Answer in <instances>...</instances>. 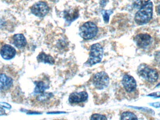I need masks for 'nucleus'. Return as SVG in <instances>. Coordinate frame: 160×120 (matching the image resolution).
Wrapping results in <instances>:
<instances>
[{"mask_svg":"<svg viewBox=\"0 0 160 120\" xmlns=\"http://www.w3.org/2000/svg\"><path fill=\"white\" fill-rule=\"evenodd\" d=\"M138 74L146 86H155L160 80V71L157 68L147 64H141L138 68Z\"/></svg>","mask_w":160,"mask_h":120,"instance_id":"f257e3e1","label":"nucleus"},{"mask_svg":"<svg viewBox=\"0 0 160 120\" xmlns=\"http://www.w3.org/2000/svg\"><path fill=\"white\" fill-rule=\"evenodd\" d=\"M121 84L123 89L128 98L136 99L139 97V90L134 77L129 75H125L122 78Z\"/></svg>","mask_w":160,"mask_h":120,"instance_id":"f03ea898","label":"nucleus"},{"mask_svg":"<svg viewBox=\"0 0 160 120\" xmlns=\"http://www.w3.org/2000/svg\"><path fill=\"white\" fill-rule=\"evenodd\" d=\"M153 14V4L152 2L140 8L134 17V21L138 25H144L148 23L152 19Z\"/></svg>","mask_w":160,"mask_h":120,"instance_id":"7ed1b4c3","label":"nucleus"},{"mask_svg":"<svg viewBox=\"0 0 160 120\" xmlns=\"http://www.w3.org/2000/svg\"><path fill=\"white\" fill-rule=\"evenodd\" d=\"M98 29L94 23L88 21L80 26L79 35L85 40H89L95 38L98 34Z\"/></svg>","mask_w":160,"mask_h":120,"instance_id":"20e7f679","label":"nucleus"},{"mask_svg":"<svg viewBox=\"0 0 160 120\" xmlns=\"http://www.w3.org/2000/svg\"><path fill=\"white\" fill-rule=\"evenodd\" d=\"M103 50L102 46L99 44H93L90 48L89 58L85 64L87 66H91L101 61L103 57Z\"/></svg>","mask_w":160,"mask_h":120,"instance_id":"39448f33","label":"nucleus"},{"mask_svg":"<svg viewBox=\"0 0 160 120\" xmlns=\"http://www.w3.org/2000/svg\"><path fill=\"white\" fill-rule=\"evenodd\" d=\"M134 41L139 48L143 50H148L152 46L153 39L150 34L140 33L134 38Z\"/></svg>","mask_w":160,"mask_h":120,"instance_id":"423d86ee","label":"nucleus"},{"mask_svg":"<svg viewBox=\"0 0 160 120\" xmlns=\"http://www.w3.org/2000/svg\"><path fill=\"white\" fill-rule=\"evenodd\" d=\"M110 83V78L104 71L97 73L92 78V83L94 86L98 90H102L108 86Z\"/></svg>","mask_w":160,"mask_h":120,"instance_id":"0eeeda50","label":"nucleus"},{"mask_svg":"<svg viewBox=\"0 0 160 120\" xmlns=\"http://www.w3.org/2000/svg\"><path fill=\"white\" fill-rule=\"evenodd\" d=\"M32 14L39 18H43L49 12L50 8L47 3L39 2L36 3L31 8Z\"/></svg>","mask_w":160,"mask_h":120,"instance_id":"6e6552de","label":"nucleus"},{"mask_svg":"<svg viewBox=\"0 0 160 120\" xmlns=\"http://www.w3.org/2000/svg\"><path fill=\"white\" fill-rule=\"evenodd\" d=\"M14 80L6 74H0V90L7 91L9 90L13 85Z\"/></svg>","mask_w":160,"mask_h":120,"instance_id":"1a4fd4ad","label":"nucleus"},{"mask_svg":"<svg viewBox=\"0 0 160 120\" xmlns=\"http://www.w3.org/2000/svg\"><path fill=\"white\" fill-rule=\"evenodd\" d=\"M88 98V94L86 91L74 92L69 97V103L71 104H78L86 102Z\"/></svg>","mask_w":160,"mask_h":120,"instance_id":"9d476101","label":"nucleus"},{"mask_svg":"<svg viewBox=\"0 0 160 120\" xmlns=\"http://www.w3.org/2000/svg\"><path fill=\"white\" fill-rule=\"evenodd\" d=\"M0 54L5 60H10L15 57L16 54V51L10 45H5L1 48Z\"/></svg>","mask_w":160,"mask_h":120,"instance_id":"9b49d317","label":"nucleus"},{"mask_svg":"<svg viewBox=\"0 0 160 120\" xmlns=\"http://www.w3.org/2000/svg\"><path fill=\"white\" fill-rule=\"evenodd\" d=\"M79 17V12L77 8L65 10L64 12V18L68 23H72Z\"/></svg>","mask_w":160,"mask_h":120,"instance_id":"f8f14e48","label":"nucleus"},{"mask_svg":"<svg viewBox=\"0 0 160 120\" xmlns=\"http://www.w3.org/2000/svg\"><path fill=\"white\" fill-rule=\"evenodd\" d=\"M13 43L18 49H22L27 45L26 39L22 34H16L13 37Z\"/></svg>","mask_w":160,"mask_h":120,"instance_id":"ddd939ff","label":"nucleus"},{"mask_svg":"<svg viewBox=\"0 0 160 120\" xmlns=\"http://www.w3.org/2000/svg\"><path fill=\"white\" fill-rule=\"evenodd\" d=\"M37 60L38 62L44 63L53 64L55 63L54 58L49 55L46 54L45 53L41 52L37 56Z\"/></svg>","mask_w":160,"mask_h":120,"instance_id":"4468645a","label":"nucleus"},{"mask_svg":"<svg viewBox=\"0 0 160 120\" xmlns=\"http://www.w3.org/2000/svg\"><path fill=\"white\" fill-rule=\"evenodd\" d=\"M36 85L34 90L35 93L37 94H42L46 90L49 88L48 84L43 81H38L35 83Z\"/></svg>","mask_w":160,"mask_h":120,"instance_id":"2eb2a0df","label":"nucleus"},{"mask_svg":"<svg viewBox=\"0 0 160 120\" xmlns=\"http://www.w3.org/2000/svg\"><path fill=\"white\" fill-rule=\"evenodd\" d=\"M121 120H138L137 116L130 111L123 112L121 116Z\"/></svg>","mask_w":160,"mask_h":120,"instance_id":"dca6fc26","label":"nucleus"},{"mask_svg":"<svg viewBox=\"0 0 160 120\" xmlns=\"http://www.w3.org/2000/svg\"><path fill=\"white\" fill-rule=\"evenodd\" d=\"M112 13L113 11L112 10H103L102 11V18L105 23H108L109 22L110 16Z\"/></svg>","mask_w":160,"mask_h":120,"instance_id":"f3484780","label":"nucleus"},{"mask_svg":"<svg viewBox=\"0 0 160 120\" xmlns=\"http://www.w3.org/2000/svg\"><path fill=\"white\" fill-rule=\"evenodd\" d=\"M150 0H133V4L136 7L140 8L149 3Z\"/></svg>","mask_w":160,"mask_h":120,"instance_id":"a211bd4d","label":"nucleus"},{"mask_svg":"<svg viewBox=\"0 0 160 120\" xmlns=\"http://www.w3.org/2000/svg\"><path fill=\"white\" fill-rule=\"evenodd\" d=\"M90 120H107L105 116L99 114H94L92 115Z\"/></svg>","mask_w":160,"mask_h":120,"instance_id":"6ab92c4d","label":"nucleus"},{"mask_svg":"<svg viewBox=\"0 0 160 120\" xmlns=\"http://www.w3.org/2000/svg\"><path fill=\"white\" fill-rule=\"evenodd\" d=\"M0 105L3 107H6V108H8V109H10L11 108V106H10V105L7 103L0 102Z\"/></svg>","mask_w":160,"mask_h":120,"instance_id":"aec40b11","label":"nucleus"},{"mask_svg":"<svg viewBox=\"0 0 160 120\" xmlns=\"http://www.w3.org/2000/svg\"><path fill=\"white\" fill-rule=\"evenodd\" d=\"M5 111L4 109L0 107V116L5 115Z\"/></svg>","mask_w":160,"mask_h":120,"instance_id":"412c9836","label":"nucleus"},{"mask_svg":"<svg viewBox=\"0 0 160 120\" xmlns=\"http://www.w3.org/2000/svg\"><path fill=\"white\" fill-rule=\"evenodd\" d=\"M157 12L160 15V4L157 7Z\"/></svg>","mask_w":160,"mask_h":120,"instance_id":"4be33fe9","label":"nucleus"}]
</instances>
